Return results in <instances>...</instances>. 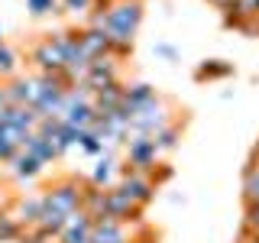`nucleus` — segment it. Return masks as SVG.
Listing matches in <instances>:
<instances>
[{"mask_svg":"<svg viewBox=\"0 0 259 243\" xmlns=\"http://www.w3.org/2000/svg\"><path fill=\"white\" fill-rule=\"evenodd\" d=\"M81 211H88L91 217H104V214H107V188L88 185L84 198H81Z\"/></svg>","mask_w":259,"mask_h":243,"instance_id":"aec40b11","label":"nucleus"},{"mask_svg":"<svg viewBox=\"0 0 259 243\" xmlns=\"http://www.w3.org/2000/svg\"><path fill=\"white\" fill-rule=\"evenodd\" d=\"M84 188H88V185L81 182V178H59V182H52L46 188L42 198L49 201V205H55L59 211H65V214H75V211H81Z\"/></svg>","mask_w":259,"mask_h":243,"instance_id":"f03ea898","label":"nucleus"},{"mask_svg":"<svg viewBox=\"0 0 259 243\" xmlns=\"http://www.w3.org/2000/svg\"><path fill=\"white\" fill-rule=\"evenodd\" d=\"M26 10L32 16H49V13H62L59 0H26Z\"/></svg>","mask_w":259,"mask_h":243,"instance_id":"cd10ccee","label":"nucleus"},{"mask_svg":"<svg viewBox=\"0 0 259 243\" xmlns=\"http://www.w3.org/2000/svg\"><path fill=\"white\" fill-rule=\"evenodd\" d=\"M20 243H59V237L39 230V227H26V230L20 233Z\"/></svg>","mask_w":259,"mask_h":243,"instance_id":"7c9ffc66","label":"nucleus"},{"mask_svg":"<svg viewBox=\"0 0 259 243\" xmlns=\"http://www.w3.org/2000/svg\"><path fill=\"white\" fill-rule=\"evenodd\" d=\"M246 20H259V0H233L230 13H224V26L237 29Z\"/></svg>","mask_w":259,"mask_h":243,"instance_id":"ddd939ff","label":"nucleus"},{"mask_svg":"<svg viewBox=\"0 0 259 243\" xmlns=\"http://www.w3.org/2000/svg\"><path fill=\"white\" fill-rule=\"evenodd\" d=\"M62 130H65V117H42V120H39V127H36V133H42L46 140H52L55 146H59Z\"/></svg>","mask_w":259,"mask_h":243,"instance_id":"393cba45","label":"nucleus"},{"mask_svg":"<svg viewBox=\"0 0 259 243\" xmlns=\"http://www.w3.org/2000/svg\"><path fill=\"white\" fill-rule=\"evenodd\" d=\"M46 201V198H42ZM65 224H68V214L65 211H59L55 205H49L46 201V208H42V217H39V230H46V233H52V237H59V233L65 230Z\"/></svg>","mask_w":259,"mask_h":243,"instance_id":"6ab92c4d","label":"nucleus"},{"mask_svg":"<svg viewBox=\"0 0 259 243\" xmlns=\"http://www.w3.org/2000/svg\"><path fill=\"white\" fill-rule=\"evenodd\" d=\"M0 46H4V32H0Z\"/></svg>","mask_w":259,"mask_h":243,"instance_id":"58836bf2","label":"nucleus"},{"mask_svg":"<svg viewBox=\"0 0 259 243\" xmlns=\"http://www.w3.org/2000/svg\"><path fill=\"white\" fill-rule=\"evenodd\" d=\"M7 94H10V104H16V107H32L39 101V78H13L7 85Z\"/></svg>","mask_w":259,"mask_h":243,"instance_id":"6e6552de","label":"nucleus"},{"mask_svg":"<svg viewBox=\"0 0 259 243\" xmlns=\"http://www.w3.org/2000/svg\"><path fill=\"white\" fill-rule=\"evenodd\" d=\"M168 178H172V169H168V166H156V169H152V182H168Z\"/></svg>","mask_w":259,"mask_h":243,"instance_id":"f704fd0d","label":"nucleus"},{"mask_svg":"<svg viewBox=\"0 0 259 243\" xmlns=\"http://www.w3.org/2000/svg\"><path fill=\"white\" fill-rule=\"evenodd\" d=\"M156 55H162V59H168V62H178V52L168 43H156Z\"/></svg>","mask_w":259,"mask_h":243,"instance_id":"473e14b6","label":"nucleus"},{"mask_svg":"<svg viewBox=\"0 0 259 243\" xmlns=\"http://www.w3.org/2000/svg\"><path fill=\"white\" fill-rule=\"evenodd\" d=\"M107 217L120 224H140L143 221V208L136 201H130L120 188H107Z\"/></svg>","mask_w":259,"mask_h":243,"instance_id":"423d86ee","label":"nucleus"},{"mask_svg":"<svg viewBox=\"0 0 259 243\" xmlns=\"http://www.w3.org/2000/svg\"><path fill=\"white\" fill-rule=\"evenodd\" d=\"M240 32H243V36H249V39H256L259 36V20H246V23H240V26H237Z\"/></svg>","mask_w":259,"mask_h":243,"instance_id":"72a5a7b5","label":"nucleus"},{"mask_svg":"<svg viewBox=\"0 0 259 243\" xmlns=\"http://www.w3.org/2000/svg\"><path fill=\"white\" fill-rule=\"evenodd\" d=\"M10 107V94H7V85H0V110Z\"/></svg>","mask_w":259,"mask_h":243,"instance_id":"e433bc0d","label":"nucleus"},{"mask_svg":"<svg viewBox=\"0 0 259 243\" xmlns=\"http://www.w3.org/2000/svg\"><path fill=\"white\" fill-rule=\"evenodd\" d=\"M42 208H46L42 194H39V198H16L13 217L23 224V230H26V227H36V224H39V217H42Z\"/></svg>","mask_w":259,"mask_h":243,"instance_id":"9b49d317","label":"nucleus"},{"mask_svg":"<svg viewBox=\"0 0 259 243\" xmlns=\"http://www.w3.org/2000/svg\"><path fill=\"white\" fill-rule=\"evenodd\" d=\"M210 7H217L221 13H230V7H233V0H207Z\"/></svg>","mask_w":259,"mask_h":243,"instance_id":"c9c22d12","label":"nucleus"},{"mask_svg":"<svg viewBox=\"0 0 259 243\" xmlns=\"http://www.w3.org/2000/svg\"><path fill=\"white\" fill-rule=\"evenodd\" d=\"M23 149H26L29 156H36L39 162H42V166H49V162H55V159L62 156L59 146H55L52 140H46L42 133H29V136H26V143H23Z\"/></svg>","mask_w":259,"mask_h":243,"instance_id":"f8f14e48","label":"nucleus"},{"mask_svg":"<svg viewBox=\"0 0 259 243\" xmlns=\"http://www.w3.org/2000/svg\"><path fill=\"white\" fill-rule=\"evenodd\" d=\"M16 65H20L16 52H13L10 46H0V78H13L16 75Z\"/></svg>","mask_w":259,"mask_h":243,"instance_id":"a878e982","label":"nucleus"},{"mask_svg":"<svg viewBox=\"0 0 259 243\" xmlns=\"http://www.w3.org/2000/svg\"><path fill=\"white\" fill-rule=\"evenodd\" d=\"M23 224L13 217V211H0V240H20Z\"/></svg>","mask_w":259,"mask_h":243,"instance_id":"b1692460","label":"nucleus"},{"mask_svg":"<svg viewBox=\"0 0 259 243\" xmlns=\"http://www.w3.org/2000/svg\"><path fill=\"white\" fill-rule=\"evenodd\" d=\"M233 75V62L227 59H207L194 68V78L198 81H221V78H230Z\"/></svg>","mask_w":259,"mask_h":243,"instance_id":"f3484780","label":"nucleus"},{"mask_svg":"<svg viewBox=\"0 0 259 243\" xmlns=\"http://www.w3.org/2000/svg\"><path fill=\"white\" fill-rule=\"evenodd\" d=\"M175 124L172 120V104L165 101V97H152L149 104H143L140 110L133 113V127H130V133H143V136H156L162 127Z\"/></svg>","mask_w":259,"mask_h":243,"instance_id":"f257e3e1","label":"nucleus"},{"mask_svg":"<svg viewBox=\"0 0 259 243\" xmlns=\"http://www.w3.org/2000/svg\"><path fill=\"white\" fill-rule=\"evenodd\" d=\"M62 117H65V124H68V127L91 130L97 110H94L91 101H68V97H65V113H62Z\"/></svg>","mask_w":259,"mask_h":243,"instance_id":"1a4fd4ad","label":"nucleus"},{"mask_svg":"<svg viewBox=\"0 0 259 243\" xmlns=\"http://www.w3.org/2000/svg\"><path fill=\"white\" fill-rule=\"evenodd\" d=\"M152 97H156V88L146 85V81H140V85H126V88H123V107H126L130 113H136L143 104H149Z\"/></svg>","mask_w":259,"mask_h":243,"instance_id":"2eb2a0df","label":"nucleus"},{"mask_svg":"<svg viewBox=\"0 0 259 243\" xmlns=\"http://www.w3.org/2000/svg\"><path fill=\"white\" fill-rule=\"evenodd\" d=\"M113 175H117V166H113V159L104 152V159L97 162V169L91 172V185H97V188H110Z\"/></svg>","mask_w":259,"mask_h":243,"instance_id":"4be33fe9","label":"nucleus"},{"mask_svg":"<svg viewBox=\"0 0 259 243\" xmlns=\"http://www.w3.org/2000/svg\"><path fill=\"white\" fill-rule=\"evenodd\" d=\"M0 127H4V124H0Z\"/></svg>","mask_w":259,"mask_h":243,"instance_id":"a19ab883","label":"nucleus"},{"mask_svg":"<svg viewBox=\"0 0 259 243\" xmlns=\"http://www.w3.org/2000/svg\"><path fill=\"white\" fill-rule=\"evenodd\" d=\"M243 201L246 205H259V166L249 162L243 169Z\"/></svg>","mask_w":259,"mask_h":243,"instance_id":"412c9836","label":"nucleus"},{"mask_svg":"<svg viewBox=\"0 0 259 243\" xmlns=\"http://www.w3.org/2000/svg\"><path fill=\"white\" fill-rule=\"evenodd\" d=\"M29 62L39 68V75H52V71H65V55H62V49L55 46V39H52V36L39 39V43L29 49Z\"/></svg>","mask_w":259,"mask_h":243,"instance_id":"39448f33","label":"nucleus"},{"mask_svg":"<svg viewBox=\"0 0 259 243\" xmlns=\"http://www.w3.org/2000/svg\"><path fill=\"white\" fill-rule=\"evenodd\" d=\"M29 133H20L13 127H0V162H13V156L23 149Z\"/></svg>","mask_w":259,"mask_h":243,"instance_id":"dca6fc26","label":"nucleus"},{"mask_svg":"<svg viewBox=\"0 0 259 243\" xmlns=\"http://www.w3.org/2000/svg\"><path fill=\"white\" fill-rule=\"evenodd\" d=\"M256 156H259V143H256Z\"/></svg>","mask_w":259,"mask_h":243,"instance_id":"ea45409f","label":"nucleus"},{"mask_svg":"<svg viewBox=\"0 0 259 243\" xmlns=\"http://www.w3.org/2000/svg\"><path fill=\"white\" fill-rule=\"evenodd\" d=\"M113 188H120L130 201H136L140 208H146L152 198H156V182H152V175L133 172V169H126V166L120 169V182L113 185Z\"/></svg>","mask_w":259,"mask_h":243,"instance_id":"20e7f679","label":"nucleus"},{"mask_svg":"<svg viewBox=\"0 0 259 243\" xmlns=\"http://www.w3.org/2000/svg\"><path fill=\"white\" fill-rule=\"evenodd\" d=\"M59 243H91V227H65Z\"/></svg>","mask_w":259,"mask_h":243,"instance_id":"c85d7f7f","label":"nucleus"},{"mask_svg":"<svg viewBox=\"0 0 259 243\" xmlns=\"http://www.w3.org/2000/svg\"><path fill=\"white\" fill-rule=\"evenodd\" d=\"M156 159H159V149H156V140H152V136L130 133V140H126V169L143 172V175H152Z\"/></svg>","mask_w":259,"mask_h":243,"instance_id":"7ed1b4c3","label":"nucleus"},{"mask_svg":"<svg viewBox=\"0 0 259 243\" xmlns=\"http://www.w3.org/2000/svg\"><path fill=\"white\" fill-rule=\"evenodd\" d=\"M62 4V13H71V16H88L97 7V0H59Z\"/></svg>","mask_w":259,"mask_h":243,"instance_id":"bb28decb","label":"nucleus"},{"mask_svg":"<svg viewBox=\"0 0 259 243\" xmlns=\"http://www.w3.org/2000/svg\"><path fill=\"white\" fill-rule=\"evenodd\" d=\"M78 43L84 49L88 59H101V55H110V36L104 29H94V26H84L78 32Z\"/></svg>","mask_w":259,"mask_h":243,"instance_id":"9d476101","label":"nucleus"},{"mask_svg":"<svg viewBox=\"0 0 259 243\" xmlns=\"http://www.w3.org/2000/svg\"><path fill=\"white\" fill-rule=\"evenodd\" d=\"M7 166H10V172L20 178V182H29V178H36L39 172H42V162H39L36 156H29L26 149H20L13 156V162H7Z\"/></svg>","mask_w":259,"mask_h":243,"instance_id":"4468645a","label":"nucleus"},{"mask_svg":"<svg viewBox=\"0 0 259 243\" xmlns=\"http://www.w3.org/2000/svg\"><path fill=\"white\" fill-rule=\"evenodd\" d=\"M243 230L259 237V205H246V211H243Z\"/></svg>","mask_w":259,"mask_h":243,"instance_id":"2f4dec72","label":"nucleus"},{"mask_svg":"<svg viewBox=\"0 0 259 243\" xmlns=\"http://www.w3.org/2000/svg\"><path fill=\"white\" fill-rule=\"evenodd\" d=\"M152 140H156V149L159 152H168V149H175V146H178V140H182V127L168 124V127H162Z\"/></svg>","mask_w":259,"mask_h":243,"instance_id":"5701e85b","label":"nucleus"},{"mask_svg":"<svg viewBox=\"0 0 259 243\" xmlns=\"http://www.w3.org/2000/svg\"><path fill=\"white\" fill-rule=\"evenodd\" d=\"M133 233L126 230V224L113 221V217H94V227H91V243H130Z\"/></svg>","mask_w":259,"mask_h":243,"instance_id":"0eeeda50","label":"nucleus"},{"mask_svg":"<svg viewBox=\"0 0 259 243\" xmlns=\"http://www.w3.org/2000/svg\"><path fill=\"white\" fill-rule=\"evenodd\" d=\"M123 88H126V85H110V88H104V91H97V94H94V110L104 113V117H107V113H113L120 104H123Z\"/></svg>","mask_w":259,"mask_h":243,"instance_id":"a211bd4d","label":"nucleus"},{"mask_svg":"<svg viewBox=\"0 0 259 243\" xmlns=\"http://www.w3.org/2000/svg\"><path fill=\"white\" fill-rule=\"evenodd\" d=\"M130 243H156V237H152V233H143V237H133Z\"/></svg>","mask_w":259,"mask_h":243,"instance_id":"4c0bfd02","label":"nucleus"},{"mask_svg":"<svg viewBox=\"0 0 259 243\" xmlns=\"http://www.w3.org/2000/svg\"><path fill=\"white\" fill-rule=\"evenodd\" d=\"M81 149H84L88 156H104V152H107V143H104L101 136H94L91 130H84V140H81Z\"/></svg>","mask_w":259,"mask_h":243,"instance_id":"c756f323","label":"nucleus"}]
</instances>
